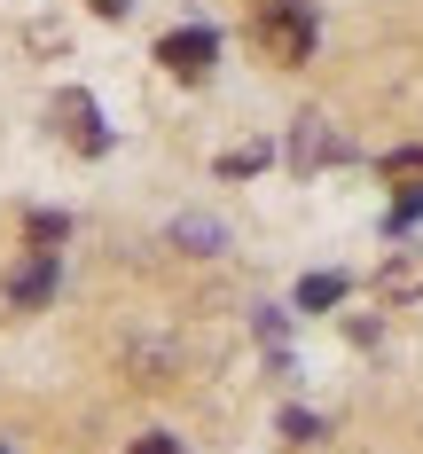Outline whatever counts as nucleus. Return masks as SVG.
I'll return each instance as SVG.
<instances>
[{"label":"nucleus","mask_w":423,"mask_h":454,"mask_svg":"<svg viewBox=\"0 0 423 454\" xmlns=\"http://www.w3.org/2000/svg\"><path fill=\"white\" fill-rule=\"evenodd\" d=\"M267 165V149H235V157H220V173H259Z\"/></svg>","instance_id":"nucleus-8"},{"label":"nucleus","mask_w":423,"mask_h":454,"mask_svg":"<svg viewBox=\"0 0 423 454\" xmlns=\"http://www.w3.org/2000/svg\"><path fill=\"white\" fill-rule=\"evenodd\" d=\"M423 220V188H408V196H400V212H392V227H416Z\"/></svg>","instance_id":"nucleus-9"},{"label":"nucleus","mask_w":423,"mask_h":454,"mask_svg":"<svg viewBox=\"0 0 423 454\" xmlns=\"http://www.w3.org/2000/svg\"><path fill=\"white\" fill-rule=\"evenodd\" d=\"M55 126H63V141H71L79 157H102V149H110V134H102V110H94V94H79V87H63V94H55Z\"/></svg>","instance_id":"nucleus-3"},{"label":"nucleus","mask_w":423,"mask_h":454,"mask_svg":"<svg viewBox=\"0 0 423 454\" xmlns=\"http://www.w3.org/2000/svg\"><path fill=\"white\" fill-rule=\"evenodd\" d=\"M384 173H400V181H423V149H400V157H384Z\"/></svg>","instance_id":"nucleus-7"},{"label":"nucleus","mask_w":423,"mask_h":454,"mask_svg":"<svg viewBox=\"0 0 423 454\" xmlns=\"http://www.w3.org/2000/svg\"><path fill=\"white\" fill-rule=\"evenodd\" d=\"M157 63H165L173 79H188V87H196V79H212V63H220V40H212L204 24H188V32H165V40H157Z\"/></svg>","instance_id":"nucleus-2"},{"label":"nucleus","mask_w":423,"mask_h":454,"mask_svg":"<svg viewBox=\"0 0 423 454\" xmlns=\"http://www.w3.org/2000/svg\"><path fill=\"white\" fill-rule=\"evenodd\" d=\"M24 235H32V243H63V212H32Z\"/></svg>","instance_id":"nucleus-6"},{"label":"nucleus","mask_w":423,"mask_h":454,"mask_svg":"<svg viewBox=\"0 0 423 454\" xmlns=\"http://www.w3.org/2000/svg\"><path fill=\"white\" fill-rule=\"evenodd\" d=\"M337 298H345V274H306V282H298V306H306V314H322Z\"/></svg>","instance_id":"nucleus-5"},{"label":"nucleus","mask_w":423,"mask_h":454,"mask_svg":"<svg viewBox=\"0 0 423 454\" xmlns=\"http://www.w3.org/2000/svg\"><path fill=\"white\" fill-rule=\"evenodd\" d=\"M134 454H181V439H165V431H149V439H141Z\"/></svg>","instance_id":"nucleus-10"},{"label":"nucleus","mask_w":423,"mask_h":454,"mask_svg":"<svg viewBox=\"0 0 423 454\" xmlns=\"http://www.w3.org/2000/svg\"><path fill=\"white\" fill-rule=\"evenodd\" d=\"M47 290H55V251H40V259H32V267L16 274V306H40Z\"/></svg>","instance_id":"nucleus-4"},{"label":"nucleus","mask_w":423,"mask_h":454,"mask_svg":"<svg viewBox=\"0 0 423 454\" xmlns=\"http://www.w3.org/2000/svg\"><path fill=\"white\" fill-rule=\"evenodd\" d=\"M94 16H126V8H134V0H87Z\"/></svg>","instance_id":"nucleus-11"},{"label":"nucleus","mask_w":423,"mask_h":454,"mask_svg":"<svg viewBox=\"0 0 423 454\" xmlns=\"http://www.w3.org/2000/svg\"><path fill=\"white\" fill-rule=\"evenodd\" d=\"M259 40L275 63H306L314 55V8L306 0H259Z\"/></svg>","instance_id":"nucleus-1"}]
</instances>
